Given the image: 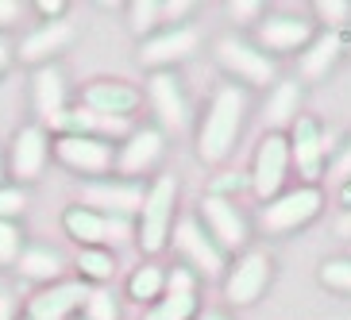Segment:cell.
<instances>
[{"label":"cell","mask_w":351,"mask_h":320,"mask_svg":"<svg viewBox=\"0 0 351 320\" xmlns=\"http://www.w3.org/2000/svg\"><path fill=\"white\" fill-rule=\"evenodd\" d=\"M243 108H247V93L239 85H220L213 104H208L201 132H197V155L201 162H224L236 151L239 127H243Z\"/></svg>","instance_id":"6da1fadb"},{"label":"cell","mask_w":351,"mask_h":320,"mask_svg":"<svg viewBox=\"0 0 351 320\" xmlns=\"http://www.w3.org/2000/svg\"><path fill=\"white\" fill-rule=\"evenodd\" d=\"M174 205H178V177L158 174L143 189V205L135 212V247L147 258L162 255L170 247V232H174Z\"/></svg>","instance_id":"7a4b0ae2"},{"label":"cell","mask_w":351,"mask_h":320,"mask_svg":"<svg viewBox=\"0 0 351 320\" xmlns=\"http://www.w3.org/2000/svg\"><path fill=\"white\" fill-rule=\"evenodd\" d=\"M51 155L54 162L77 174L82 182H101L112 177L116 147L104 139H85V135H51Z\"/></svg>","instance_id":"3957f363"},{"label":"cell","mask_w":351,"mask_h":320,"mask_svg":"<svg viewBox=\"0 0 351 320\" xmlns=\"http://www.w3.org/2000/svg\"><path fill=\"white\" fill-rule=\"evenodd\" d=\"M51 158V132L43 124H23L12 135L8 158H4V177H12V186L27 189L32 182H39Z\"/></svg>","instance_id":"277c9868"},{"label":"cell","mask_w":351,"mask_h":320,"mask_svg":"<svg viewBox=\"0 0 351 320\" xmlns=\"http://www.w3.org/2000/svg\"><path fill=\"white\" fill-rule=\"evenodd\" d=\"M82 108L97 116H112V120H132L143 104V93L135 89L124 77H93L89 85H82V97H77Z\"/></svg>","instance_id":"5b68a950"},{"label":"cell","mask_w":351,"mask_h":320,"mask_svg":"<svg viewBox=\"0 0 351 320\" xmlns=\"http://www.w3.org/2000/svg\"><path fill=\"white\" fill-rule=\"evenodd\" d=\"M197 47H201L197 27H189V23H182V27H162V32L147 35L139 42V66H147V70H155V73L170 70V66L193 58Z\"/></svg>","instance_id":"8992f818"},{"label":"cell","mask_w":351,"mask_h":320,"mask_svg":"<svg viewBox=\"0 0 351 320\" xmlns=\"http://www.w3.org/2000/svg\"><path fill=\"white\" fill-rule=\"evenodd\" d=\"M170 243H174V251L186 258L189 267H193V274L217 278L220 270H224V251L208 239V232L201 227V220H197V217H182V220H178L174 232H170Z\"/></svg>","instance_id":"52a82bcc"},{"label":"cell","mask_w":351,"mask_h":320,"mask_svg":"<svg viewBox=\"0 0 351 320\" xmlns=\"http://www.w3.org/2000/svg\"><path fill=\"white\" fill-rule=\"evenodd\" d=\"M85 297H89V286L77 278H62L51 282V286L35 289L27 305H23V317L27 320H70L82 312Z\"/></svg>","instance_id":"ba28073f"},{"label":"cell","mask_w":351,"mask_h":320,"mask_svg":"<svg viewBox=\"0 0 351 320\" xmlns=\"http://www.w3.org/2000/svg\"><path fill=\"white\" fill-rule=\"evenodd\" d=\"M162 151H166V139H162L158 127H132V135L116 147L112 170L124 177V182H139L143 174H151L158 166Z\"/></svg>","instance_id":"9c48e42d"},{"label":"cell","mask_w":351,"mask_h":320,"mask_svg":"<svg viewBox=\"0 0 351 320\" xmlns=\"http://www.w3.org/2000/svg\"><path fill=\"white\" fill-rule=\"evenodd\" d=\"M77 205L93 208V212H101V217H135L139 205H143V186H139V182H124V177L85 182Z\"/></svg>","instance_id":"30bf717a"},{"label":"cell","mask_w":351,"mask_h":320,"mask_svg":"<svg viewBox=\"0 0 351 320\" xmlns=\"http://www.w3.org/2000/svg\"><path fill=\"white\" fill-rule=\"evenodd\" d=\"M217 62L224 66L232 77H239V82H247V85L274 82V58H270L267 51L251 47V42H243V39H232V35L217 42Z\"/></svg>","instance_id":"8fae6325"},{"label":"cell","mask_w":351,"mask_h":320,"mask_svg":"<svg viewBox=\"0 0 351 320\" xmlns=\"http://www.w3.org/2000/svg\"><path fill=\"white\" fill-rule=\"evenodd\" d=\"M317 212H320V189L305 186V189H293V193L267 201V208L258 212V224L267 232H293V227L309 224Z\"/></svg>","instance_id":"7c38bea8"},{"label":"cell","mask_w":351,"mask_h":320,"mask_svg":"<svg viewBox=\"0 0 351 320\" xmlns=\"http://www.w3.org/2000/svg\"><path fill=\"white\" fill-rule=\"evenodd\" d=\"M32 108H35V124H43L47 132L70 108V89H66V73L58 70V62L39 66L32 73Z\"/></svg>","instance_id":"4fadbf2b"},{"label":"cell","mask_w":351,"mask_h":320,"mask_svg":"<svg viewBox=\"0 0 351 320\" xmlns=\"http://www.w3.org/2000/svg\"><path fill=\"white\" fill-rule=\"evenodd\" d=\"M286 170H289V139L282 135H267L255 151V166H251V189H255L263 201H274L286 182Z\"/></svg>","instance_id":"5bb4252c"},{"label":"cell","mask_w":351,"mask_h":320,"mask_svg":"<svg viewBox=\"0 0 351 320\" xmlns=\"http://www.w3.org/2000/svg\"><path fill=\"white\" fill-rule=\"evenodd\" d=\"M73 39V23L70 20H54V23H39V27H32V32L23 35L20 42H16V58L27 66H51L58 54L70 47Z\"/></svg>","instance_id":"9a60e30c"},{"label":"cell","mask_w":351,"mask_h":320,"mask_svg":"<svg viewBox=\"0 0 351 320\" xmlns=\"http://www.w3.org/2000/svg\"><path fill=\"white\" fill-rule=\"evenodd\" d=\"M201 220H205L208 239H213L220 251H236V247L247 243V224H243V217L236 212V205L224 201V197L205 193V201H201Z\"/></svg>","instance_id":"2e32d148"},{"label":"cell","mask_w":351,"mask_h":320,"mask_svg":"<svg viewBox=\"0 0 351 320\" xmlns=\"http://www.w3.org/2000/svg\"><path fill=\"white\" fill-rule=\"evenodd\" d=\"M267 282H270V258H267V251H247V255L232 267V274H228L224 297L232 301V305H255L258 293L267 289Z\"/></svg>","instance_id":"e0dca14e"},{"label":"cell","mask_w":351,"mask_h":320,"mask_svg":"<svg viewBox=\"0 0 351 320\" xmlns=\"http://www.w3.org/2000/svg\"><path fill=\"white\" fill-rule=\"evenodd\" d=\"M51 135H85V139H104V143H112V139H128L132 135V120H112V116H97L82 104H73L58 116V124L51 127Z\"/></svg>","instance_id":"ac0fdd59"},{"label":"cell","mask_w":351,"mask_h":320,"mask_svg":"<svg viewBox=\"0 0 351 320\" xmlns=\"http://www.w3.org/2000/svg\"><path fill=\"white\" fill-rule=\"evenodd\" d=\"M147 97H151V108L158 112L162 127H186L189 120V104L186 93H182V82L174 77V70H158L147 77Z\"/></svg>","instance_id":"d6986e66"},{"label":"cell","mask_w":351,"mask_h":320,"mask_svg":"<svg viewBox=\"0 0 351 320\" xmlns=\"http://www.w3.org/2000/svg\"><path fill=\"white\" fill-rule=\"evenodd\" d=\"M320 158H324V135L309 116L293 120V139H289V162H298V174L317 182L320 177Z\"/></svg>","instance_id":"ffe728a7"},{"label":"cell","mask_w":351,"mask_h":320,"mask_svg":"<svg viewBox=\"0 0 351 320\" xmlns=\"http://www.w3.org/2000/svg\"><path fill=\"white\" fill-rule=\"evenodd\" d=\"M16 274L23 282H35V286H51V282H62L66 274V258L51 247H23V255L16 258Z\"/></svg>","instance_id":"44dd1931"},{"label":"cell","mask_w":351,"mask_h":320,"mask_svg":"<svg viewBox=\"0 0 351 320\" xmlns=\"http://www.w3.org/2000/svg\"><path fill=\"white\" fill-rule=\"evenodd\" d=\"M62 232L77 243V247H104V217L85 205H66L62 212Z\"/></svg>","instance_id":"7402d4cb"},{"label":"cell","mask_w":351,"mask_h":320,"mask_svg":"<svg viewBox=\"0 0 351 320\" xmlns=\"http://www.w3.org/2000/svg\"><path fill=\"white\" fill-rule=\"evenodd\" d=\"M73 270H77V282H85L89 289H101L116 278L120 262H116V255L108 247H77Z\"/></svg>","instance_id":"603a6c76"},{"label":"cell","mask_w":351,"mask_h":320,"mask_svg":"<svg viewBox=\"0 0 351 320\" xmlns=\"http://www.w3.org/2000/svg\"><path fill=\"white\" fill-rule=\"evenodd\" d=\"M258 42L267 51H298L309 42V23L293 20V16H270L263 27H258Z\"/></svg>","instance_id":"cb8c5ba5"},{"label":"cell","mask_w":351,"mask_h":320,"mask_svg":"<svg viewBox=\"0 0 351 320\" xmlns=\"http://www.w3.org/2000/svg\"><path fill=\"white\" fill-rule=\"evenodd\" d=\"M298 108H301L298 82H274V89L267 97V108H263V120H267L270 135H278V127L293 124L298 120Z\"/></svg>","instance_id":"d4e9b609"},{"label":"cell","mask_w":351,"mask_h":320,"mask_svg":"<svg viewBox=\"0 0 351 320\" xmlns=\"http://www.w3.org/2000/svg\"><path fill=\"white\" fill-rule=\"evenodd\" d=\"M166 293V270L155 267V262H143V267H135L132 274H128V297L135 301V305H155L158 297Z\"/></svg>","instance_id":"484cf974"},{"label":"cell","mask_w":351,"mask_h":320,"mask_svg":"<svg viewBox=\"0 0 351 320\" xmlns=\"http://www.w3.org/2000/svg\"><path fill=\"white\" fill-rule=\"evenodd\" d=\"M340 51H343L340 35H336V32H324V35H320V39L309 47V51L301 54V73H305V77H324V73L332 70V62L340 58Z\"/></svg>","instance_id":"4316f807"},{"label":"cell","mask_w":351,"mask_h":320,"mask_svg":"<svg viewBox=\"0 0 351 320\" xmlns=\"http://www.w3.org/2000/svg\"><path fill=\"white\" fill-rule=\"evenodd\" d=\"M197 317V293H162L155 305L143 309V320H193Z\"/></svg>","instance_id":"83f0119b"},{"label":"cell","mask_w":351,"mask_h":320,"mask_svg":"<svg viewBox=\"0 0 351 320\" xmlns=\"http://www.w3.org/2000/svg\"><path fill=\"white\" fill-rule=\"evenodd\" d=\"M82 320H124L120 301H116L112 289L108 286L89 289V297H85V305H82Z\"/></svg>","instance_id":"f1b7e54d"},{"label":"cell","mask_w":351,"mask_h":320,"mask_svg":"<svg viewBox=\"0 0 351 320\" xmlns=\"http://www.w3.org/2000/svg\"><path fill=\"white\" fill-rule=\"evenodd\" d=\"M158 4L155 0H135V4H128V27H132V35H139V39H147V35L158 32Z\"/></svg>","instance_id":"f546056e"},{"label":"cell","mask_w":351,"mask_h":320,"mask_svg":"<svg viewBox=\"0 0 351 320\" xmlns=\"http://www.w3.org/2000/svg\"><path fill=\"white\" fill-rule=\"evenodd\" d=\"M23 247H27V243H23V227L0 220V270L16 267V258L23 255Z\"/></svg>","instance_id":"4dcf8cb0"},{"label":"cell","mask_w":351,"mask_h":320,"mask_svg":"<svg viewBox=\"0 0 351 320\" xmlns=\"http://www.w3.org/2000/svg\"><path fill=\"white\" fill-rule=\"evenodd\" d=\"M135 243V217H104V247H128Z\"/></svg>","instance_id":"1f68e13d"},{"label":"cell","mask_w":351,"mask_h":320,"mask_svg":"<svg viewBox=\"0 0 351 320\" xmlns=\"http://www.w3.org/2000/svg\"><path fill=\"white\" fill-rule=\"evenodd\" d=\"M23 208H27V189L12 186V182H0V220L16 224L23 217Z\"/></svg>","instance_id":"d6a6232c"},{"label":"cell","mask_w":351,"mask_h":320,"mask_svg":"<svg viewBox=\"0 0 351 320\" xmlns=\"http://www.w3.org/2000/svg\"><path fill=\"white\" fill-rule=\"evenodd\" d=\"M320 282L332 289H343L351 293V258H340V262H328V267L320 270Z\"/></svg>","instance_id":"836d02e7"},{"label":"cell","mask_w":351,"mask_h":320,"mask_svg":"<svg viewBox=\"0 0 351 320\" xmlns=\"http://www.w3.org/2000/svg\"><path fill=\"white\" fill-rule=\"evenodd\" d=\"M166 293H197V274L189 267L166 270Z\"/></svg>","instance_id":"e575fe53"},{"label":"cell","mask_w":351,"mask_h":320,"mask_svg":"<svg viewBox=\"0 0 351 320\" xmlns=\"http://www.w3.org/2000/svg\"><path fill=\"white\" fill-rule=\"evenodd\" d=\"M243 186H251L247 174H217L213 177V186H208V197H224L228 201V193H239Z\"/></svg>","instance_id":"d590c367"},{"label":"cell","mask_w":351,"mask_h":320,"mask_svg":"<svg viewBox=\"0 0 351 320\" xmlns=\"http://www.w3.org/2000/svg\"><path fill=\"white\" fill-rule=\"evenodd\" d=\"M320 16H324V23L336 32V27H343V23L351 20V4H343V0H324V4H320Z\"/></svg>","instance_id":"8d00e7d4"},{"label":"cell","mask_w":351,"mask_h":320,"mask_svg":"<svg viewBox=\"0 0 351 320\" xmlns=\"http://www.w3.org/2000/svg\"><path fill=\"white\" fill-rule=\"evenodd\" d=\"M35 12L43 16V23L66 20V4H62V0H35Z\"/></svg>","instance_id":"74e56055"},{"label":"cell","mask_w":351,"mask_h":320,"mask_svg":"<svg viewBox=\"0 0 351 320\" xmlns=\"http://www.w3.org/2000/svg\"><path fill=\"white\" fill-rule=\"evenodd\" d=\"M0 320H20V301L8 289H0Z\"/></svg>","instance_id":"f35d334b"},{"label":"cell","mask_w":351,"mask_h":320,"mask_svg":"<svg viewBox=\"0 0 351 320\" xmlns=\"http://www.w3.org/2000/svg\"><path fill=\"white\" fill-rule=\"evenodd\" d=\"M16 20H20V4L16 0H0V35L8 32Z\"/></svg>","instance_id":"ab89813d"},{"label":"cell","mask_w":351,"mask_h":320,"mask_svg":"<svg viewBox=\"0 0 351 320\" xmlns=\"http://www.w3.org/2000/svg\"><path fill=\"white\" fill-rule=\"evenodd\" d=\"M12 58H16V42L8 35H0V77L12 70Z\"/></svg>","instance_id":"60d3db41"},{"label":"cell","mask_w":351,"mask_h":320,"mask_svg":"<svg viewBox=\"0 0 351 320\" xmlns=\"http://www.w3.org/2000/svg\"><path fill=\"white\" fill-rule=\"evenodd\" d=\"M332 174L340 177V182H348V177H351V147L343 151L340 158H336V166H332Z\"/></svg>","instance_id":"b9f144b4"},{"label":"cell","mask_w":351,"mask_h":320,"mask_svg":"<svg viewBox=\"0 0 351 320\" xmlns=\"http://www.w3.org/2000/svg\"><path fill=\"white\" fill-rule=\"evenodd\" d=\"M232 16H239V20L247 23L251 16H258V4H251V0H243V4H232Z\"/></svg>","instance_id":"7bdbcfd3"},{"label":"cell","mask_w":351,"mask_h":320,"mask_svg":"<svg viewBox=\"0 0 351 320\" xmlns=\"http://www.w3.org/2000/svg\"><path fill=\"white\" fill-rule=\"evenodd\" d=\"M336 232L351 239V212H343V217H340V224H336Z\"/></svg>","instance_id":"ee69618b"},{"label":"cell","mask_w":351,"mask_h":320,"mask_svg":"<svg viewBox=\"0 0 351 320\" xmlns=\"http://www.w3.org/2000/svg\"><path fill=\"white\" fill-rule=\"evenodd\" d=\"M340 197H343V205H351V177L343 182V189H340Z\"/></svg>","instance_id":"f6af8a7d"},{"label":"cell","mask_w":351,"mask_h":320,"mask_svg":"<svg viewBox=\"0 0 351 320\" xmlns=\"http://www.w3.org/2000/svg\"><path fill=\"white\" fill-rule=\"evenodd\" d=\"M201 320H228V317H224V312H205Z\"/></svg>","instance_id":"bcb514c9"},{"label":"cell","mask_w":351,"mask_h":320,"mask_svg":"<svg viewBox=\"0 0 351 320\" xmlns=\"http://www.w3.org/2000/svg\"><path fill=\"white\" fill-rule=\"evenodd\" d=\"M0 182H4V162H0Z\"/></svg>","instance_id":"7dc6e473"},{"label":"cell","mask_w":351,"mask_h":320,"mask_svg":"<svg viewBox=\"0 0 351 320\" xmlns=\"http://www.w3.org/2000/svg\"><path fill=\"white\" fill-rule=\"evenodd\" d=\"M348 47H351V42H348Z\"/></svg>","instance_id":"c3c4849f"},{"label":"cell","mask_w":351,"mask_h":320,"mask_svg":"<svg viewBox=\"0 0 351 320\" xmlns=\"http://www.w3.org/2000/svg\"><path fill=\"white\" fill-rule=\"evenodd\" d=\"M23 320H27V317H23Z\"/></svg>","instance_id":"681fc988"}]
</instances>
